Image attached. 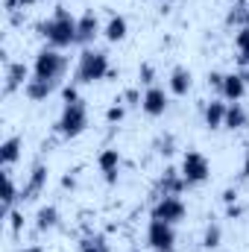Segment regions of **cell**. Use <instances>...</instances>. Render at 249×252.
Here are the masks:
<instances>
[{"mask_svg": "<svg viewBox=\"0 0 249 252\" xmlns=\"http://www.w3.org/2000/svg\"><path fill=\"white\" fill-rule=\"evenodd\" d=\"M38 35H41L50 47H56V50L70 47V44H76V18H73L64 6H56L53 15L38 24Z\"/></svg>", "mask_w": 249, "mask_h": 252, "instance_id": "obj_1", "label": "cell"}, {"mask_svg": "<svg viewBox=\"0 0 249 252\" xmlns=\"http://www.w3.org/2000/svg\"><path fill=\"white\" fill-rule=\"evenodd\" d=\"M109 53L106 50H91L85 47L79 62H76V70H73V79L76 85H91V82H100L109 76Z\"/></svg>", "mask_w": 249, "mask_h": 252, "instance_id": "obj_2", "label": "cell"}, {"mask_svg": "<svg viewBox=\"0 0 249 252\" xmlns=\"http://www.w3.org/2000/svg\"><path fill=\"white\" fill-rule=\"evenodd\" d=\"M85 129H88V106H85V100L79 97V100H73V103H64L62 115H59V121H56V132L70 141V138L82 135Z\"/></svg>", "mask_w": 249, "mask_h": 252, "instance_id": "obj_3", "label": "cell"}, {"mask_svg": "<svg viewBox=\"0 0 249 252\" xmlns=\"http://www.w3.org/2000/svg\"><path fill=\"white\" fill-rule=\"evenodd\" d=\"M67 70V59L56 47H44L35 53V62H32V76L35 79H50V82H59Z\"/></svg>", "mask_w": 249, "mask_h": 252, "instance_id": "obj_4", "label": "cell"}, {"mask_svg": "<svg viewBox=\"0 0 249 252\" xmlns=\"http://www.w3.org/2000/svg\"><path fill=\"white\" fill-rule=\"evenodd\" d=\"M147 247L153 252H176V226L164 223V220H150Z\"/></svg>", "mask_w": 249, "mask_h": 252, "instance_id": "obj_5", "label": "cell"}, {"mask_svg": "<svg viewBox=\"0 0 249 252\" xmlns=\"http://www.w3.org/2000/svg\"><path fill=\"white\" fill-rule=\"evenodd\" d=\"M179 170H182V179L187 182V188H190V185H202V182L211 176V164H208V158H205L199 150H187Z\"/></svg>", "mask_w": 249, "mask_h": 252, "instance_id": "obj_6", "label": "cell"}, {"mask_svg": "<svg viewBox=\"0 0 249 252\" xmlns=\"http://www.w3.org/2000/svg\"><path fill=\"white\" fill-rule=\"evenodd\" d=\"M185 214H187V208L179 196H158L156 205L150 208V217H153V220H164V223H173V226L182 223Z\"/></svg>", "mask_w": 249, "mask_h": 252, "instance_id": "obj_7", "label": "cell"}, {"mask_svg": "<svg viewBox=\"0 0 249 252\" xmlns=\"http://www.w3.org/2000/svg\"><path fill=\"white\" fill-rule=\"evenodd\" d=\"M167 103H170L167 91H164L161 85H150V88L144 91L141 109H144V115H150V118H161V115L167 112Z\"/></svg>", "mask_w": 249, "mask_h": 252, "instance_id": "obj_8", "label": "cell"}, {"mask_svg": "<svg viewBox=\"0 0 249 252\" xmlns=\"http://www.w3.org/2000/svg\"><path fill=\"white\" fill-rule=\"evenodd\" d=\"M103 32V27H100V18H97V12H82L79 18H76V44H91L97 35Z\"/></svg>", "mask_w": 249, "mask_h": 252, "instance_id": "obj_9", "label": "cell"}, {"mask_svg": "<svg viewBox=\"0 0 249 252\" xmlns=\"http://www.w3.org/2000/svg\"><path fill=\"white\" fill-rule=\"evenodd\" d=\"M47 164H32V170H30V179H27V185L21 188V199L24 202H30V199H35L41 190H44V185H47Z\"/></svg>", "mask_w": 249, "mask_h": 252, "instance_id": "obj_10", "label": "cell"}, {"mask_svg": "<svg viewBox=\"0 0 249 252\" xmlns=\"http://www.w3.org/2000/svg\"><path fill=\"white\" fill-rule=\"evenodd\" d=\"M247 85H249V82L241 76V70H235V73H226L220 97H223L226 103H241V97L247 94Z\"/></svg>", "mask_w": 249, "mask_h": 252, "instance_id": "obj_11", "label": "cell"}, {"mask_svg": "<svg viewBox=\"0 0 249 252\" xmlns=\"http://www.w3.org/2000/svg\"><path fill=\"white\" fill-rule=\"evenodd\" d=\"M185 188H187V182L182 179V170L167 167V170L158 176V193H161V196H179Z\"/></svg>", "mask_w": 249, "mask_h": 252, "instance_id": "obj_12", "label": "cell"}, {"mask_svg": "<svg viewBox=\"0 0 249 252\" xmlns=\"http://www.w3.org/2000/svg\"><path fill=\"white\" fill-rule=\"evenodd\" d=\"M190 85H193V76H190V70H187V67H182V64H176V67L170 70V79H167V88H170V94H173V97H187Z\"/></svg>", "mask_w": 249, "mask_h": 252, "instance_id": "obj_13", "label": "cell"}, {"mask_svg": "<svg viewBox=\"0 0 249 252\" xmlns=\"http://www.w3.org/2000/svg\"><path fill=\"white\" fill-rule=\"evenodd\" d=\"M30 82V67L24 62H9L6 64V85H3V91L6 94H12V91H18L21 85H27Z\"/></svg>", "mask_w": 249, "mask_h": 252, "instance_id": "obj_14", "label": "cell"}, {"mask_svg": "<svg viewBox=\"0 0 249 252\" xmlns=\"http://www.w3.org/2000/svg\"><path fill=\"white\" fill-rule=\"evenodd\" d=\"M56 88H59V82H50V79H35V76H32V79L24 85V94H27L32 103H41V100H47Z\"/></svg>", "mask_w": 249, "mask_h": 252, "instance_id": "obj_15", "label": "cell"}, {"mask_svg": "<svg viewBox=\"0 0 249 252\" xmlns=\"http://www.w3.org/2000/svg\"><path fill=\"white\" fill-rule=\"evenodd\" d=\"M97 164H100L106 182L115 185V182H118V170H121V153H118V150H103L100 158H97Z\"/></svg>", "mask_w": 249, "mask_h": 252, "instance_id": "obj_16", "label": "cell"}, {"mask_svg": "<svg viewBox=\"0 0 249 252\" xmlns=\"http://www.w3.org/2000/svg\"><path fill=\"white\" fill-rule=\"evenodd\" d=\"M226 109H229V103L211 100V103L205 106V126H208V129H223V124H226Z\"/></svg>", "mask_w": 249, "mask_h": 252, "instance_id": "obj_17", "label": "cell"}, {"mask_svg": "<svg viewBox=\"0 0 249 252\" xmlns=\"http://www.w3.org/2000/svg\"><path fill=\"white\" fill-rule=\"evenodd\" d=\"M126 32H129V24H126V18L124 15H112L109 18V24L103 27V35L112 41V44H118V41H124L126 38Z\"/></svg>", "mask_w": 249, "mask_h": 252, "instance_id": "obj_18", "label": "cell"}, {"mask_svg": "<svg viewBox=\"0 0 249 252\" xmlns=\"http://www.w3.org/2000/svg\"><path fill=\"white\" fill-rule=\"evenodd\" d=\"M18 158H21V138L12 135V138H6V141L0 144V164H3V167H12Z\"/></svg>", "mask_w": 249, "mask_h": 252, "instance_id": "obj_19", "label": "cell"}, {"mask_svg": "<svg viewBox=\"0 0 249 252\" xmlns=\"http://www.w3.org/2000/svg\"><path fill=\"white\" fill-rule=\"evenodd\" d=\"M59 226V208L56 205H41L38 214H35V229L38 232H50Z\"/></svg>", "mask_w": 249, "mask_h": 252, "instance_id": "obj_20", "label": "cell"}, {"mask_svg": "<svg viewBox=\"0 0 249 252\" xmlns=\"http://www.w3.org/2000/svg\"><path fill=\"white\" fill-rule=\"evenodd\" d=\"M249 124V115L247 109L241 106V103H229V109H226V124H223V129H244V126Z\"/></svg>", "mask_w": 249, "mask_h": 252, "instance_id": "obj_21", "label": "cell"}, {"mask_svg": "<svg viewBox=\"0 0 249 252\" xmlns=\"http://www.w3.org/2000/svg\"><path fill=\"white\" fill-rule=\"evenodd\" d=\"M18 199H21V193H18V185H15V179H12L9 167H3V211H12Z\"/></svg>", "mask_w": 249, "mask_h": 252, "instance_id": "obj_22", "label": "cell"}, {"mask_svg": "<svg viewBox=\"0 0 249 252\" xmlns=\"http://www.w3.org/2000/svg\"><path fill=\"white\" fill-rule=\"evenodd\" d=\"M226 24H229V27H238V30L249 27V6H247V0H241V3H235V6L229 9Z\"/></svg>", "mask_w": 249, "mask_h": 252, "instance_id": "obj_23", "label": "cell"}, {"mask_svg": "<svg viewBox=\"0 0 249 252\" xmlns=\"http://www.w3.org/2000/svg\"><path fill=\"white\" fill-rule=\"evenodd\" d=\"M235 47H238V64L247 67L249 64V27L238 30V35H235Z\"/></svg>", "mask_w": 249, "mask_h": 252, "instance_id": "obj_24", "label": "cell"}, {"mask_svg": "<svg viewBox=\"0 0 249 252\" xmlns=\"http://www.w3.org/2000/svg\"><path fill=\"white\" fill-rule=\"evenodd\" d=\"M79 252H112V250H109V241L103 235H88V238H82Z\"/></svg>", "mask_w": 249, "mask_h": 252, "instance_id": "obj_25", "label": "cell"}, {"mask_svg": "<svg viewBox=\"0 0 249 252\" xmlns=\"http://www.w3.org/2000/svg\"><path fill=\"white\" fill-rule=\"evenodd\" d=\"M220 241H223L220 223H208V226H205V235H202V247H205V250H217Z\"/></svg>", "mask_w": 249, "mask_h": 252, "instance_id": "obj_26", "label": "cell"}, {"mask_svg": "<svg viewBox=\"0 0 249 252\" xmlns=\"http://www.w3.org/2000/svg\"><path fill=\"white\" fill-rule=\"evenodd\" d=\"M6 217H9V229H12V238H21V232H24V211L12 208V211H6Z\"/></svg>", "mask_w": 249, "mask_h": 252, "instance_id": "obj_27", "label": "cell"}, {"mask_svg": "<svg viewBox=\"0 0 249 252\" xmlns=\"http://www.w3.org/2000/svg\"><path fill=\"white\" fill-rule=\"evenodd\" d=\"M138 79L150 88V85H156V67L153 64H141V70H138Z\"/></svg>", "mask_w": 249, "mask_h": 252, "instance_id": "obj_28", "label": "cell"}, {"mask_svg": "<svg viewBox=\"0 0 249 252\" xmlns=\"http://www.w3.org/2000/svg\"><path fill=\"white\" fill-rule=\"evenodd\" d=\"M223 79H226V73H220V70H208V76H205L208 88H214V91H223Z\"/></svg>", "mask_w": 249, "mask_h": 252, "instance_id": "obj_29", "label": "cell"}, {"mask_svg": "<svg viewBox=\"0 0 249 252\" xmlns=\"http://www.w3.org/2000/svg\"><path fill=\"white\" fill-rule=\"evenodd\" d=\"M124 115H126V109H124V106H118V103L106 109V121H109V124H121V121H124Z\"/></svg>", "mask_w": 249, "mask_h": 252, "instance_id": "obj_30", "label": "cell"}, {"mask_svg": "<svg viewBox=\"0 0 249 252\" xmlns=\"http://www.w3.org/2000/svg\"><path fill=\"white\" fill-rule=\"evenodd\" d=\"M156 150L161 153V156H173V138L167 135V138H158L156 141Z\"/></svg>", "mask_w": 249, "mask_h": 252, "instance_id": "obj_31", "label": "cell"}, {"mask_svg": "<svg viewBox=\"0 0 249 252\" xmlns=\"http://www.w3.org/2000/svg\"><path fill=\"white\" fill-rule=\"evenodd\" d=\"M124 100H126V106H141V103H144V97L138 94V88H129L124 94Z\"/></svg>", "mask_w": 249, "mask_h": 252, "instance_id": "obj_32", "label": "cell"}, {"mask_svg": "<svg viewBox=\"0 0 249 252\" xmlns=\"http://www.w3.org/2000/svg\"><path fill=\"white\" fill-rule=\"evenodd\" d=\"M62 97H64V103H73V100H79V91H76V85H64V88H62Z\"/></svg>", "mask_w": 249, "mask_h": 252, "instance_id": "obj_33", "label": "cell"}, {"mask_svg": "<svg viewBox=\"0 0 249 252\" xmlns=\"http://www.w3.org/2000/svg\"><path fill=\"white\" fill-rule=\"evenodd\" d=\"M223 202H226V205H235V202H238V190L226 188V190H223Z\"/></svg>", "mask_w": 249, "mask_h": 252, "instance_id": "obj_34", "label": "cell"}, {"mask_svg": "<svg viewBox=\"0 0 249 252\" xmlns=\"http://www.w3.org/2000/svg\"><path fill=\"white\" fill-rule=\"evenodd\" d=\"M241 214H244V211H241V205H238V202H235V205H226V217H229V220H238Z\"/></svg>", "mask_w": 249, "mask_h": 252, "instance_id": "obj_35", "label": "cell"}, {"mask_svg": "<svg viewBox=\"0 0 249 252\" xmlns=\"http://www.w3.org/2000/svg\"><path fill=\"white\" fill-rule=\"evenodd\" d=\"M62 188H76V179H73V176H64V179H62Z\"/></svg>", "mask_w": 249, "mask_h": 252, "instance_id": "obj_36", "label": "cell"}, {"mask_svg": "<svg viewBox=\"0 0 249 252\" xmlns=\"http://www.w3.org/2000/svg\"><path fill=\"white\" fill-rule=\"evenodd\" d=\"M244 179H249V156H247V161H244Z\"/></svg>", "mask_w": 249, "mask_h": 252, "instance_id": "obj_37", "label": "cell"}, {"mask_svg": "<svg viewBox=\"0 0 249 252\" xmlns=\"http://www.w3.org/2000/svg\"><path fill=\"white\" fill-rule=\"evenodd\" d=\"M21 252H44L41 247H27V250H21Z\"/></svg>", "mask_w": 249, "mask_h": 252, "instance_id": "obj_38", "label": "cell"}, {"mask_svg": "<svg viewBox=\"0 0 249 252\" xmlns=\"http://www.w3.org/2000/svg\"><path fill=\"white\" fill-rule=\"evenodd\" d=\"M18 3H21V6H32L35 0H18Z\"/></svg>", "mask_w": 249, "mask_h": 252, "instance_id": "obj_39", "label": "cell"}]
</instances>
